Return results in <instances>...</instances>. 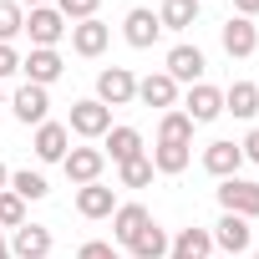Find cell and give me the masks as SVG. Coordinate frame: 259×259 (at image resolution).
<instances>
[{
  "label": "cell",
  "instance_id": "cell-1",
  "mask_svg": "<svg viewBox=\"0 0 259 259\" xmlns=\"http://www.w3.org/2000/svg\"><path fill=\"white\" fill-rule=\"evenodd\" d=\"M66 133H76V138H107L112 133V107H102L97 97L71 102V127H66Z\"/></svg>",
  "mask_w": 259,
  "mask_h": 259
},
{
  "label": "cell",
  "instance_id": "cell-2",
  "mask_svg": "<svg viewBox=\"0 0 259 259\" xmlns=\"http://www.w3.org/2000/svg\"><path fill=\"white\" fill-rule=\"evenodd\" d=\"M26 36L36 41V51H56V41L66 36V21H61V11H56V6H36V11L26 16Z\"/></svg>",
  "mask_w": 259,
  "mask_h": 259
},
{
  "label": "cell",
  "instance_id": "cell-3",
  "mask_svg": "<svg viewBox=\"0 0 259 259\" xmlns=\"http://www.w3.org/2000/svg\"><path fill=\"white\" fill-rule=\"evenodd\" d=\"M219 203H224V213L259 219V183H249V178H224V183H219Z\"/></svg>",
  "mask_w": 259,
  "mask_h": 259
},
{
  "label": "cell",
  "instance_id": "cell-4",
  "mask_svg": "<svg viewBox=\"0 0 259 259\" xmlns=\"http://www.w3.org/2000/svg\"><path fill=\"white\" fill-rule=\"evenodd\" d=\"M133 97H138V76L127 71V66H107L97 76V102L102 107H127Z\"/></svg>",
  "mask_w": 259,
  "mask_h": 259
},
{
  "label": "cell",
  "instance_id": "cell-5",
  "mask_svg": "<svg viewBox=\"0 0 259 259\" xmlns=\"http://www.w3.org/2000/svg\"><path fill=\"white\" fill-rule=\"evenodd\" d=\"M158 31H163V21H158L148 6L127 11V21H122V36H127V46H138V51H148V46L158 41Z\"/></svg>",
  "mask_w": 259,
  "mask_h": 259
},
{
  "label": "cell",
  "instance_id": "cell-6",
  "mask_svg": "<svg viewBox=\"0 0 259 259\" xmlns=\"http://www.w3.org/2000/svg\"><path fill=\"white\" fill-rule=\"evenodd\" d=\"M219 41H224V51H229V56H254V46H259V31H254V21H244V16H229V21H224V31H219Z\"/></svg>",
  "mask_w": 259,
  "mask_h": 259
},
{
  "label": "cell",
  "instance_id": "cell-7",
  "mask_svg": "<svg viewBox=\"0 0 259 259\" xmlns=\"http://www.w3.org/2000/svg\"><path fill=\"white\" fill-rule=\"evenodd\" d=\"M219 112H224V92H219V87H203V81L188 87V107H183V117H188L193 127H198V122H213Z\"/></svg>",
  "mask_w": 259,
  "mask_h": 259
},
{
  "label": "cell",
  "instance_id": "cell-8",
  "mask_svg": "<svg viewBox=\"0 0 259 259\" xmlns=\"http://www.w3.org/2000/svg\"><path fill=\"white\" fill-rule=\"evenodd\" d=\"M61 163H66V178L87 188V183H97V178H102V163H107V158H102V148H71Z\"/></svg>",
  "mask_w": 259,
  "mask_h": 259
},
{
  "label": "cell",
  "instance_id": "cell-9",
  "mask_svg": "<svg viewBox=\"0 0 259 259\" xmlns=\"http://www.w3.org/2000/svg\"><path fill=\"white\" fill-rule=\"evenodd\" d=\"M107 41H112V26H102L97 16L71 26V46H76V56H102V51H107Z\"/></svg>",
  "mask_w": 259,
  "mask_h": 259
},
{
  "label": "cell",
  "instance_id": "cell-10",
  "mask_svg": "<svg viewBox=\"0 0 259 259\" xmlns=\"http://www.w3.org/2000/svg\"><path fill=\"white\" fill-rule=\"evenodd\" d=\"M203 66H208V61H203V51H198V46H173V51H168V76H173V81L198 87Z\"/></svg>",
  "mask_w": 259,
  "mask_h": 259
},
{
  "label": "cell",
  "instance_id": "cell-11",
  "mask_svg": "<svg viewBox=\"0 0 259 259\" xmlns=\"http://www.w3.org/2000/svg\"><path fill=\"white\" fill-rule=\"evenodd\" d=\"M239 163H244V153H239V143H208L203 148V168L213 173V178H239Z\"/></svg>",
  "mask_w": 259,
  "mask_h": 259
},
{
  "label": "cell",
  "instance_id": "cell-12",
  "mask_svg": "<svg viewBox=\"0 0 259 259\" xmlns=\"http://www.w3.org/2000/svg\"><path fill=\"white\" fill-rule=\"evenodd\" d=\"M76 213L81 219H107V213H117V193L107 183H87V188H76Z\"/></svg>",
  "mask_w": 259,
  "mask_h": 259
},
{
  "label": "cell",
  "instance_id": "cell-13",
  "mask_svg": "<svg viewBox=\"0 0 259 259\" xmlns=\"http://www.w3.org/2000/svg\"><path fill=\"white\" fill-rule=\"evenodd\" d=\"M213 244H219L224 254H244V249L254 244V234H249V219H239V213H224V219H219V229H213Z\"/></svg>",
  "mask_w": 259,
  "mask_h": 259
},
{
  "label": "cell",
  "instance_id": "cell-14",
  "mask_svg": "<svg viewBox=\"0 0 259 259\" xmlns=\"http://www.w3.org/2000/svg\"><path fill=\"white\" fill-rule=\"evenodd\" d=\"M148 224H153V213H148L143 203H117V213H112V234H117V244H133Z\"/></svg>",
  "mask_w": 259,
  "mask_h": 259
},
{
  "label": "cell",
  "instance_id": "cell-15",
  "mask_svg": "<svg viewBox=\"0 0 259 259\" xmlns=\"http://www.w3.org/2000/svg\"><path fill=\"white\" fill-rule=\"evenodd\" d=\"M107 153H112V163H117V168H122V163H133V158H143V133H138V127H112L102 158H107Z\"/></svg>",
  "mask_w": 259,
  "mask_h": 259
},
{
  "label": "cell",
  "instance_id": "cell-16",
  "mask_svg": "<svg viewBox=\"0 0 259 259\" xmlns=\"http://www.w3.org/2000/svg\"><path fill=\"white\" fill-rule=\"evenodd\" d=\"M138 102H143V107H173V102H178V81H173L168 71H153V76L138 81Z\"/></svg>",
  "mask_w": 259,
  "mask_h": 259
},
{
  "label": "cell",
  "instance_id": "cell-17",
  "mask_svg": "<svg viewBox=\"0 0 259 259\" xmlns=\"http://www.w3.org/2000/svg\"><path fill=\"white\" fill-rule=\"evenodd\" d=\"M11 107H16V117H21L26 127H41V122H46V107H51V102H46V87H31V81H26V87H21V92L11 97Z\"/></svg>",
  "mask_w": 259,
  "mask_h": 259
},
{
  "label": "cell",
  "instance_id": "cell-18",
  "mask_svg": "<svg viewBox=\"0 0 259 259\" xmlns=\"http://www.w3.org/2000/svg\"><path fill=\"white\" fill-rule=\"evenodd\" d=\"M66 138H71L66 122H41L36 127V158L41 163H61L66 158Z\"/></svg>",
  "mask_w": 259,
  "mask_h": 259
},
{
  "label": "cell",
  "instance_id": "cell-19",
  "mask_svg": "<svg viewBox=\"0 0 259 259\" xmlns=\"http://www.w3.org/2000/svg\"><path fill=\"white\" fill-rule=\"evenodd\" d=\"M11 249H16L21 259H46V254H51V229H41V224H21L16 239H11Z\"/></svg>",
  "mask_w": 259,
  "mask_h": 259
},
{
  "label": "cell",
  "instance_id": "cell-20",
  "mask_svg": "<svg viewBox=\"0 0 259 259\" xmlns=\"http://www.w3.org/2000/svg\"><path fill=\"white\" fill-rule=\"evenodd\" d=\"M21 71H26V81H31V87H51L66 66H61V56H56V51H31V61H21Z\"/></svg>",
  "mask_w": 259,
  "mask_h": 259
},
{
  "label": "cell",
  "instance_id": "cell-21",
  "mask_svg": "<svg viewBox=\"0 0 259 259\" xmlns=\"http://www.w3.org/2000/svg\"><path fill=\"white\" fill-rule=\"evenodd\" d=\"M224 112H234V117H254V112H259V87H254V81H234V87L224 92Z\"/></svg>",
  "mask_w": 259,
  "mask_h": 259
},
{
  "label": "cell",
  "instance_id": "cell-22",
  "mask_svg": "<svg viewBox=\"0 0 259 259\" xmlns=\"http://www.w3.org/2000/svg\"><path fill=\"white\" fill-rule=\"evenodd\" d=\"M158 21H163V31H188L198 21V0H163Z\"/></svg>",
  "mask_w": 259,
  "mask_h": 259
},
{
  "label": "cell",
  "instance_id": "cell-23",
  "mask_svg": "<svg viewBox=\"0 0 259 259\" xmlns=\"http://www.w3.org/2000/svg\"><path fill=\"white\" fill-rule=\"evenodd\" d=\"M127 249H133L138 259H163V254L173 249V239H168V234H163L158 224H148V229H143V234H138L133 244H127Z\"/></svg>",
  "mask_w": 259,
  "mask_h": 259
},
{
  "label": "cell",
  "instance_id": "cell-24",
  "mask_svg": "<svg viewBox=\"0 0 259 259\" xmlns=\"http://www.w3.org/2000/svg\"><path fill=\"white\" fill-rule=\"evenodd\" d=\"M188 143H158V153H153V168L158 173H183L188 168Z\"/></svg>",
  "mask_w": 259,
  "mask_h": 259
},
{
  "label": "cell",
  "instance_id": "cell-25",
  "mask_svg": "<svg viewBox=\"0 0 259 259\" xmlns=\"http://www.w3.org/2000/svg\"><path fill=\"white\" fill-rule=\"evenodd\" d=\"M208 249H213V234L208 229H183L173 239V254H188V259H208Z\"/></svg>",
  "mask_w": 259,
  "mask_h": 259
},
{
  "label": "cell",
  "instance_id": "cell-26",
  "mask_svg": "<svg viewBox=\"0 0 259 259\" xmlns=\"http://www.w3.org/2000/svg\"><path fill=\"white\" fill-rule=\"evenodd\" d=\"M21 31H26V11H21V0H0V46H11Z\"/></svg>",
  "mask_w": 259,
  "mask_h": 259
},
{
  "label": "cell",
  "instance_id": "cell-27",
  "mask_svg": "<svg viewBox=\"0 0 259 259\" xmlns=\"http://www.w3.org/2000/svg\"><path fill=\"white\" fill-rule=\"evenodd\" d=\"M11 193H16L21 203H26V198L36 203V198H46L51 188H46V178H41V173H31V168H26V173H11Z\"/></svg>",
  "mask_w": 259,
  "mask_h": 259
},
{
  "label": "cell",
  "instance_id": "cell-28",
  "mask_svg": "<svg viewBox=\"0 0 259 259\" xmlns=\"http://www.w3.org/2000/svg\"><path fill=\"white\" fill-rule=\"evenodd\" d=\"M158 143H193V122L183 112H163V127H158Z\"/></svg>",
  "mask_w": 259,
  "mask_h": 259
},
{
  "label": "cell",
  "instance_id": "cell-29",
  "mask_svg": "<svg viewBox=\"0 0 259 259\" xmlns=\"http://www.w3.org/2000/svg\"><path fill=\"white\" fill-rule=\"evenodd\" d=\"M26 224V203L16 193H0V229H21Z\"/></svg>",
  "mask_w": 259,
  "mask_h": 259
},
{
  "label": "cell",
  "instance_id": "cell-30",
  "mask_svg": "<svg viewBox=\"0 0 259 259\" xmlns=\"http://www.w3.org/2000/svg\"><path fill=\"white\" fill-rule=\"evenodd\" d=\"M122 183H127V188L153 183V158H133V163H122Z\"/></svg>",
  "mask_w": 259,
  "mask_h": 259
},
{
  "label": "cell",
  "instance_id": "cell-31",
  "mask_svg": "<svg viewBox=\"0 0 259 259\" xmlns=\"http://www.w3.org/2000/svg\"><path fill=\"white\" fill-rule=\"evenodd\" d=\"M97 6H102V0H56L61 21H92V16H97Z\"/></svg>",
  "mask_w": 259,
  "mask_h": 259
},
{
  "label": "cell",
  "instance_id": "cell-32",
  "mask_svg": "<svg viewBox=\"0 0 259 259\" xmlns=\"http://www.w3.org/2000/svg\"><path fill=\"white\" fill-rule=\"evenodd\" d=\"M76 259H122V254H117L112 244H102V239H92V244H81V249H76Z\"/></svg>",
  "mask_w": 259,
  "mask_h": 259
},
{
  "label": "cell",
  "instance_id": "cell-33",
  "mask_svg": "<svg viewBox=\"0 0 259 259\" xmlns=\"http://www.w3.org/2000/svg\"><path fill=\"white\" fill-rule=\"evenodd\" d=\"M16 71H21V56L11 46H0V76H16Z\"/></svg>",
  "mask_w": 259,
  "mask_h": 259
},
{
  "label": "cell",
  "instance_id": "cell-34",
  "mask_svg": "<svg viewBox=\"0 0 259 259\" xmlns=\"http://www.w3.org/2000/svg\"><path fill=\"white\" fill-rule=\"evenodd\" d=\"M239 153H244V158H254V163H259V127H254V133H249V138H244V143H239Z\"/></svg>",
  "mask_w": 259,
  "mask_h": 259
},
{
  "label": "cell",
  "instance_id": "cell-35",
  "mask_svg": "<svg viewBox=\"0 0 259 259\" xmlns=\"http://www.w3.org/2000/svg\"><path fill=\"white\" fill-rule=\"evenodd\" d=\"M234 11H239V16L249 21V16H259V0H234Z\"/></svg>",
  "mask_w": 259,
  "mask_h": 259
},
{
  "label": "cell",
  "instance_id": "cell-36",
  "mask_svg": "<svg viewBox=\"0 0 259 259\" xmlns=\"http://www.w3.org/2000/svg\"><path fill=\"white\" fill-rule=\"evenodd\" d=\"M21 6H31V11H36V6H51V0H21Z\"/></svg>",
  "mask_w": 259,
  "mask_h": 259
},
{
  "label": "cell",
  "instance_id": "cell-37",
  "mask_svg": "<svg viewBox=\"0 0 259 259\" xmlns=\"http://www.w3.org/2000/svg\"><path fill=\"white\" fill-rule=\"evenodd\" d=\"M6 183H11V173H6V163H0V188H6Z\"/></svg>",
  "mask_w": 259,
  "mask_h": 259
},
{
  "label": "cell",
  "instance_id": "cell-38",
  "mask_svg": "<svg viewBox=\"0 0 259 259\" xmlns=\"http://www.w3.org/2000/svg\"><path fill=\"white\" fill-rule=\"evenodd\" d=\"M0 259H11V249H6V244H0Z\"/></svg>",
  "mask_w": 259,
  "mask_h": 259
},
{
  "label": "cell",
  "instance_id": "cell-39",
  "mask_svg": "<svg viewBox=\"0 0 259 259\" xmlns=\"http://www.w3.org/2000/svg\"><path fill=\"white\" fill-rule=\"evenodd\" d=\"M168 259H188V254H173V249H168Z\"/></svg>",
  "mask_w": 259,
  "mask_h": 259
},
{
  "label": "cell",
  "instance_id": "cell-40",
  "mask_svg": "<svg viewBox=\"0 0 259 259\" xmlns=\"http://www.w3.org/2000/svg\"><path fill=\"white\" fill-rule=\"evenodd\" d=\"M0 107H6V92H0Z\"/></svg>",
  "mask_w": 259,
  "mask_h": 259
},
{
  "label": "cell",
  "instance_id": "cell-41",
  "mask_svg": "<svg viewBox=\"0 0 259 259\" xmlns=\"http://www.w3.org/2000/svg\"><path fill=\"white\" fill-rule=\"evenodd\" d=\"M0 244H6V234H0Z\"/></svg>",
  "mask_w": 259,
  "mask_h": 259
},
{
  "label": "cell",
  "instance_id": "cell-42",
  "mask_svg": "<svg viewBox=\"0 0 259 259\" xmlns=\"http://www.w3.org/2000/svg\"><path fill=\"white\" fill-rule=\"evenodd\" d=\"M254 259H259V249H254Z\"/></svg>",
  "mask_w": 259,
  "mask_h": 259
}]
</instances>
